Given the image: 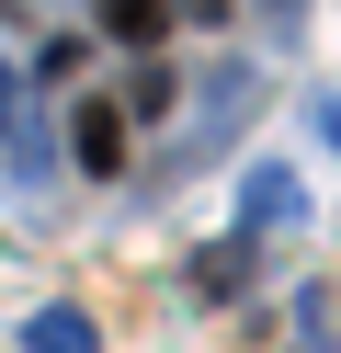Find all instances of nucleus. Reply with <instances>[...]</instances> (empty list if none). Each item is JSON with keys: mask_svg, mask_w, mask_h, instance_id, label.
Here are the masks:
<instances>
[{"mask_svg": "<svg viewBox=\"0 0 341 353\" xmlns=\"http://www.w3.org/2000/svg\"><path fill=\"white\" fill-rule=\"evenodd\" d=\"M103 23L125 34V46H159V34H171V0H103Z\"/></svg>", "mask_w": 341, "mask_h": 353, "instance_id": "1", "label": "nucleus"}, {"mask_svg": "<svg viewBox=\"0 0 341 353\" xmlns=\"http://www.w3.org/2000/svg\"><path fill=\"white\" fill-rule=\"evenodd\" d=\"M80 160H91V171L125 160V114H114V103H91V114H80Z\"/></svg>", "mask_w": 341, "mask_h": 353, "instance_id": "2", "label": "nucleus"}]
</instances>
